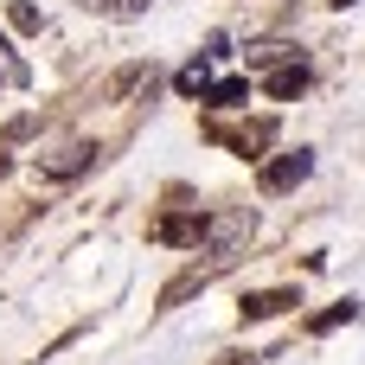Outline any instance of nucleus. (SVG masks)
I'll return each mask as SVG.
<instances>
[{"label":"nucleus","mask_w":365,"mask_h":365,"mask_svg":"<svg viewBox=\"0 0 365 365\" xmlns=\"http://www.w3.org/2000/svg\"><path fill=\"white\" fill-rule=\"evenodd\" d=\"M96 160H103V148H96V141H71L64 154L38 160V173H45V180H77V173H90Z\"/></svg>","instance_id":"obj_4"},{"label":"nucleus","mask_w":365,"mask_h":365,"mask_svg":"<svg viewBox=\"0 0 365 365\" xmlns=\"http://www.w3.org/2000/svg\"><path fill=\"white\" fill-rule=\"evenodd\" d=\"M212 365H257V359H250V353H218Z\"/></svg>","instance_id":"obj_14"},{"label":"nucleus","mask_w":365,"mask_h":365,"mask_svg":"<svg viewBox=\"0 0 365 365\" xmlns=\"http://www.w3.org/2000/svg\"><path fill=\"white\" fill-rule=\"evenodd\" d=\"M289 308H302V289H257V295L237 302L244 321H276V314H289Z\"/></svg>","instance_id":"obj_5"},{"label":"nucleus","mask_w":365,"mask_h":365,"mask_svg":"<svg viewBox=\"0 0 365 365\" xmlns=\"http://www.w3.org/2000/svg\"><path fill=\"white\" fill-rule=\"evenodd\" d=\"M0 51H6V38H0Z\"/></svg>","instance_id":"obj_17"},{"label":"nucleus","mask_w":365,"mask_h":365,"mask_svg":"<svg viewBox=\"0 0 365 365\" xmlns=\"http://www.w3.org/2000/svg\"><path fill=\"white\" fill-rule=\"evenodd\" d=\"M103 13L109 19H135V13H148V0H103Z\"/></svg>","instance_id":"obj_13"},{"label":"nucleus","mask_w":365,"mask_h":365,"mask_svg":"<svg viewBox=\"0 0 365 365\" xmlns=\"http://www.w3.org/2000/svg\"><path fill=\"white\" fill-rule=\"evenodd\" d=\"M6 167H13V160H6V154H0V180H6Z\"/></svg>","instance_id":"obj_15"},{"label":"nucleus","mask_w":365,"mask_h":365,"mask_svg":"<svg viewBox=\"0 0 365 365\" xmlns=\"http://www.w3.org/2000/svg\"><path fill=\"white\" fill-rule=\"evenodd\" d=\"M205 83H212V58H192V64L173 77V90H180V96H199Z\"/></svg>","instance_id":"obj_9"},{"label":"nucleus","mask_w":365,"mask_h":365,"mask_svg":"<svg viewBox=\"0 0 365 365\" xmlns=\"http://www.w3.org/2000/svg\"><path fill=\"white\" fill-rule=\"evenodd\" d=\"M212 141H225V148H237L244 160H257V154L276 141V115H257V122H244V128H225V122H212Z\"/></svg>","instance_id":"obj_3"},{"label":"nucleus","mask_w":365,"mask_h":365,"mask_svg":"<svg viewBox=\"0 0 365 365\" xmlns=\"http://www.w3.org/2000/svg\"><path fill=\"white\" fill-rule=\"evenodd\" d=\"M334 6H359V0H334Z\"/></svg>","instance_id":"obj_16"},{"label":"nucleus","mask_w":365,"mask_h":365,"mask_svg":"<svg viewBox=\"0 0 365 365\" xmlns=\"http://www.w3.org/2000/svg\"><path fill=\"white\" fill-rule=\"evenodd\" d=\"M135 83H154V64H122V71H109V77H103V96H109V103H122Z\"/></svg>","instance_id":"obj_8"},{"label":"nucleus","mask_w":365,"mask_h":365,"mask_svg":"<svg viewBox=\"0 0 365 365\" xmlns=\"http://www.w3.org/2000/svg\"><path fill=\"white\" fill-rule=\"evenodd\" d=\"M302 90H308V58H289V64H276V71H269V96H282V103H289V96H302Z\"/></svg>","instance_id":"obj_6"},{"label":"nucleus","mask_w":365,"mask_h":365,"mask_svg":"<svg viewBox=\"0 0 365 365\" xmlns=\"http://www.w3.org/2000/svg\"><path fill=\"white\" fill-rule=\"evenodd\" d=\"M6 19H13L19 32H38V6H32V0H13V13H6Z\"/></svg>","instance_id":"obj_12"},{"label":"nucleus","mask_w":365,"mask_h":365,"mask_svg":"<svg viewBox=\"0 0 365 365\" xmlns=\"http://www.w3.org/2000/svg\"><path fill=\"white\" fill-rule=\"evenodd\" d=\"M244 96H250V77H212L199 90V103H212V109H237Z\"/></svg>","instance_id":"obj_7"},{"label":"nucleus","mask_w":365,"mask_h":365,"mask_svg":"<svg viewBox=\"0 0 365 365\" xmlns=\"http://www.w3.org/2000/svg\"><path fill=\"white\" fill-rule=\"evenodd\" d=\"M359 314H365L359 302H334V308H327V314H314L308 327H314V334H334V327H346V321H359Z\"/></svg>","instance_id":"obj_10"},{"label":"nucleus","mask_w":365,"mask_h":365,"mask_svg":"<svg viewBox=\"0 0 365 365\" xmlns=\"http://www.w3.org/2000/svg\"><path fill=\"white\" fill-rule=\"evenodd\" d=\"M205 231H212V212H167V218H154V237L173 244V250H199Z\"/></svg>","instance_id":"obj_2"},{"label":"nucleus","mask_w":365,"mask_h":365,"mask_svg":"<svg viewBox=\"0 0 365 365\" xmlns=\"http://www.w3.org/2000/svg\"><path fill=\"white\" fill-rule=\"evenodd\" d=\"M289 58H302L295 45H250V71H276V64H289Z\"/></svg>","instance_id":"obj_11"},{"label":"nucleus","mask_w":365,"mask_h":365,"mask_svg":"<svg viewBox=\"0 0 365 365\" xmlns=\"http://www.w3.org/2000/svg\"><path fill=\"white\" fill-rule=\"evenodd\" d=\"M308 173H314V154H308V148H295V154H276V160H263L257 186H263L269 199H282V192H295Z\"/></svg>","instance_id":"obj_1"}]
</instances>
